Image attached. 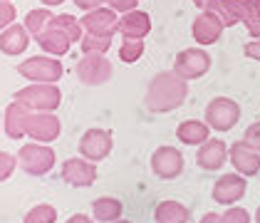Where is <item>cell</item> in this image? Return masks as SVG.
Returning a JSON list of instances; mask_svg holds the SVG:
<instances>
[{"mask_svg": "<svg viewBox=\"0 0 260 223\" xmlns=\"http://www.w3.org/2000/svg\"><path fill=\"white\" fill-rule=\"evenodd\" d=\"M114 223H132V221H124V218H119V221H114Z\"/></svg>", "mask_w": 260, "mask_h": 223, "instance_id": "44", "label": "cell"}, {"mask_svg": "<svg viewBox=\"0 0 260 223\" xmlns=\"http://www.w3.org/2000/svg\"><path fill=\"white\" fill-rule=\"evenodd\" d=\"M191 35H193V40L199 42L201 47H208V45L218 42V38L223 35V22L213 13L203 10V13H199V18L193 20V25H191Z\"/></svg>", "mask_w": 260, "mask_h": 223, "instance_id": "18", "label": "cell"}, {"mask_svg": "<svg viewBox=\"0 0 260 223\" xmlns=\"http://www.w3.org/2000/svg\"><path fill=\"white\" fill-rule=\"evenodd\" d=\"M0 132H3V112H0Z\"/></svg>", "mask_w": 260, "mask_h": 223, "instance_id": "43", "label": "cell"}, {"mask_svg": "<svg viewBox=\"0 0 260 223\" xmlns=\"http://www.w3.org/2000/svg\"><path fill=\"white\" fill-rule=\"evenodd\" d=\"M211 137V126L201 119H186L176 126V139L186 146H201Z\"/></svg>", "mask_w": 260, "mask_h": 223, "instance_id": "21", "label": "cell"}, {"mask_svg": "<svg viewBox=\"0 0 260 223\" xmlns=\"http://www.w3.org/2000/svg\"><path fill=\"white\" fill-rule=\"evenodd\" d=\"M243 3H245V0H243Z\"/></svg>", "mask_w": 260, "mask_h": 223, "instance_id": "45", "label": "cell"}, {"mask_svg": "<svg viewBox=\"0 0 260 223\" xmlns=\"http://www.w3.org/2000/svg\"><path fill=\"white\" fill-rule=\"evenodd\" d=\"M199 223H225V218L220 216V213H213V211H208V213H203V218Z\"/></svg>", "mask_w": 260, "mask_h": 223, "instance_id": "37", "label": "cell"}, {"mask_svg": "<svg viewBox=\"0 0 260 223\" xmlns=\"http://www.w3.org/2000/svg\"><path fill=\"white\" fill-rule=\"evenodd\" d=\"M67 223H94V218H89V216H84V213H72Z\"/></svg>", "mask_w": 260, "mask_h": 223, "instance_id": "38", "label": "cell"}, {"mask_svg": "<svg viewBox=\"0 0 260 223\" xmlns=\"http://www.w3.org/2000/svg\"><path fill=\"white\" fill-rule=\"evenodd\" d=\"M228 162V146L220 139H206L196 151V166L203 171H218L223 169V164Z\"/></svg>", "mask_w": 260, "mask_h": 223, "instance_id": "16", "label": "cell"}, {"mask_svg": "<svg viewBox=\"0 0 260 223\" xmlns=\"http://www.w3.org/2000/svg\"><path fill=\"white\" fill-rule=\"evenodd\" d=\"M245 191H248V179L240 176L238 171H233V174H223L220 179H216L211 196L220 206H236L245 196Z\"/></svg>", "mask_w": 260, "mask_h": 223, "instance_id": "9", "label": "cell"}, {"mask_svg": "<svg viewBox=\"0 0 260 223\" xmlns=\"http://www.w3.org/2000/svg\"><path fill=\"white\" fill-rule=\"evenodd\" d=\"M50 27H55V30H62L67 38L72 42H77L84 38V27H82V22L75 18V15H67V13H62V15H55L52 20H50Z\"/></svg>", "mask_w": 260, "mask_h": 223, "instance_id": "24", "label": "cell"}, {"mask_svg": "<svg viewBox=\"0 0 260 223\" xmlns=\"http://www.w3.org/2000/svg\"><path fill=\"white\" fill-rule=\"evenodd\" d=\"M60 129H62V124L52 112H32L30 124H27V137L32 142L50 144L60 137Z\"/></svg>", "mask_w": 260, "mask_h": 223, "instance_id": "13", "label": "cell"}, {"mask_svg": "<svg viewBox=\"0 0 260 223\" xmlns=\"http://www.w3.org/2000/svg\"><path fill=\"white\" fill-rule=\"evenodd\" d=\"M13 100L25 104L32 112H55L62 104V92L57 84H50V82H30L27 87L13 94Z\"/></svg>", "mask_w": 260, "mask_h": 223, "instance_id": "2", "label": "cell"}, {"mask_svg": "<svg viewBox=\"0 0 260 223\" xmlns=\"http://www.w3.org/2000/svg\"><path fill=\"white\" fill-rule=\"evenodd\" d=\"M253 15H260V0H253Z\"/></svg>", "mask_w": 260, "mask_h": 223, "instance_id": "41", "label": "cell"}, {"mask_svg": "<svg viewBox=\"0 0 260 223\" xmlns=\"http://www.w3.org/2000/svg\"><path fill=\"white\" fill-rule=\"evenodd\" d=\"M144 55V40H121L119 60L126 65H134Z\"/></svg>", "mask_w": 260, "mask_h": 223, "instance_id": "28", "label": "cell"}, {"mask_svg": "<svg viewBox=\"0 0 260 223\" xmlns=\"http://www.w3.org/2000/svg\"><path fill=\"white\" fill-rule=\"evenodd\" d=\"M240 119V104L231 97H216L206 107V124L213 132H231Z\"/></svg>", "mask_w": 260, "mask_h": 223, "instance_id": "5", "label": "cell"}, {"mask_svg": "<svg viewBox=\"0 0 260 223\" xmlns=\"http://www.w3.org/2000/svg\"><path fill=\"white\" fill-rule=\"evenodd\" d=\"M80 45H82V55H92V52L107 55L109 47H112V38H102V35H89V33H84V38L80 40Z\"/></svg>", "mask_w": 260, "mask_h": 223, "instance_id": "27", "label": "cell"}, {"mask_svg": "<svg viewBox=\"0 0 260 223\" xmlns=\"http://www.w3.org/2000/svg\"><path fill=\"white\" fill-rule=\"evenodd\" d=\"M15 5L10 3V0H0V33L8 27V25H13L15 22Z\"/></svg>", "mask_w": 260, "mask_h": 223, "instance_id": "30", "label": "cell"}, {"mask_svg": "<svg viewBox=\"0 0 260 223\" xmlns=\"http://www.w3.org/2000/svg\"><path fill=\"white\" fill-rule=\"evenodd\" d=\"M55 151L40 142H27L20 146L18 151V166L27 176H47L52 169H55Z\"/></svg>", "mask_w": 260, "mask_h": 223, "instance_id": "3", "label": "cell"}, {"mask_svg": "<svg viewBox=\"0 0 260 223\" xmlns=\"http://www.w3.org/2000/svg\"><path fill=\"white\" fill-rule=\"evenodd\" d=\"M104 5L107 8H112L114 13H132V10H137V5H139V0H104Z\"/></svg>", "mask_w": 260, "mask_h": 223, "instance_id": "33", "label": "cell"}, {"mask_svg": "<svg viewBox=\"0 0 260 223\" xmlns=\"http://www.w3.org/2000/svg\"><path fill=\"white\" fill-rule=\"evenodd\" d=\"M80 22H82V27H84V33H89V35L112 38L114 33H119V18H117V13H114L112 8H107V5L84 13V18H82Z\"/></svg>", "mask_w": 260, "mask_h": 223, "instance_id": "11", "label": "cell"}, {"mask_svg": "<svg viewBox=\"0 0 260 223\" xmlns=\"http://www.w3.org/2000/svg\"><path fill=\"white\" fill-rule=\"evenodd\" d=\"M228 162L233 164V169L245 179L260 174V154L245 142H236L233 146H228Z\"/></svg>", "mask_w": 260, "mask_h": 223, "instance_id": "15", "label": "cell"}, {"mask_svg": "<svg viewBox=\"0 0 260 223\" xmlns=\"http://www.w3.org/2000/svg\"><path fill=\"white\" fill-rule=\"evenodd\" d=\"M60 176L67 186L89 188L92 183L97 181V166H94V162H87V159H82V156H77V159H67V162L62 164Z\"/></svg>", "mask_w": 260, "mask_h": 223, "instance_id": "12", "label": "cell"}, {"mask_svg": "<svg viewBox=\"0 0 260 223\" xmlns=\"http://www.w3.org/2000/svg\"><path fill=\"white\" fill-rule=\"evenodd\" d=\"M32 117V109H27L20 102H10L5 107V114H3V132L8 139H22L27 137V124Z\"/></svg>", "mask_w": 260, "mask_h": 223, "instance_id": "14", "label": "cell"}, {"mask_svg": "<svg viewBox=\"0 0 260 223\" xmlns=\"http://www.w3.org/2000/svg\"><path fill=\"white\" fill-rule=\"evenodd\" d=\"M223 218H225V223H250V213L240 206H228Z\"/></svg>", "mask_w": 260, "mask_h": 223, "instance_id": "31", "label": "cell"}, {"mask_svg": "<svg viewBox=\"0 0 260 223\" xmlns=\"http://www.w3.org/2000/svg\"><path fill=\"white\" fill-rule=\"evenodd\" d=\"M193 5L199 8L201 13H203V10H208V5H211V0H193Z\"/></svg>", "mask_w": 260, "mask_h": 223, "instance_id": "39", "label": "cell"}, {"mask_svg": "<svg viewBox=\"0 0 260 223\" xmlns=\"http://www.w3.org/2000/svg\"><path fill=\"white\" fill-rule=\"evenodd\" d=\"M55 221H57V208L50 206V203L32 206V208L25 213V218H22V223H55Z\"/></svg>", "mask_w": 260, "mask_h": 223, "instance_id": "26", "label": "cell"}, {"mask_svg": "<svg viewBox=\"0 0 260 223\" xmlns=\"http://www.w3.org/2000/svg\"><path fill=\"white\" fill-rule=\"evenodd\" d=\"M15 166H18V156H13V154H8V151H0V183L8 181V179L13 176Z\"/></svg>", "mask_w": 260, "mask_h": 223, "instance_id": "29", "label": "cell"}, {"mask_svg": "<svg viewBox=\"0 0 260 223\" xmlns=\"http://www.w3.org/2000/svg\"><path fill=\"white\" fill-rule=\"evenodd\" d=\"M80 10H84V13H89V10H94V8H102L104 5V0H72Z\"/></svg>", "mask_w": 260, "mask_h": 223, "instance_id": "36", "label": "cell"}, {"mask_svg": "<svg viewBox=\"0 0 260 223\" xmlns=\"http://www.w3.org/2000/svg\"><path fill=\"white\" fill-rule=\"evenodd\" d=\"M42 8H55V5H62L64 0H40Z\"/></svg>", "mask_w": 260, "mask_h": 223, "instance_id": "40", "label": "cell"}, {"mask_svg": "<svg viewBox=\"0 0 260 223\" xmlns=\"http://www.w3.org/2000/svg\"><path fill=\"white\" fill-rule=\"evenodd\" d=\"M243 25H245V30H248V35H250L253 40H260V15L248 18V20L243 22Z\"/></svg>", "mask_w": 260, "mask_h": 223, "instance_id": "34", "label": "cell"}, {"mask_svg": "<svg viewBox=\"0 0 260 223\" xmlns=\"http://www.w3.org/2000/svg\"><path fill=\"white\" fill-rule=\"evenodd\" d=\"M255 223H260V206H258V211H255Z\"/></svg>", "mask_w": 260, "mask_h": 223, "instance_id": "42", "label": "cell"}, {"mask_svg": "<svg viewBox=\"0 0 260 223\" xmlns=\"http://www.w3.org/2000/svg\"><path fill=\"white\" fill-rule=\"evenodd\" d=\"M211 70V55L201 47H188L181 50L174 60V72L179 75L181 80H199L206 72Z\"/></svg>", "mask_w": 260, "mask_h": 223, "instance_id": "8", "label": "cell"}, {"mask_svg": "<svg viewBox=\"0 0 260 223\" xmlns=\"http://www.w3.org/2000/svg\"><path fill=\"white\" fill-rule=\"evenodd\" d=\"M186 97H188V82L181 80L179 75L171 70V72L154 75V80L149 82V87H146L144 104H146L149 112L166 114V112L179 109Z\"/></svg>", "mask_w": 260, "mask_h": 223, "instance_id": "1", "label": "cell"}, {"mask_svg": "<svg viewBox=\"0 0 260 223\" xmlns=\"http://www.w3.org/2000/svg\"><path fill=\"white\" fill-rule=\"evenodd\" d=\"M112 146H114V137L109 129H100V126H92L82 134L80 144V156L87 159V162H104L109 154H112Z\"/></svg>", "mask_w": 260, "mask_h": 223, "instance_id": "7", "label": "cell"}, {"mask_svg": "<svg viewBox=\"0 0 260 223\" xmlns=\"http://www.w3.org/2000/svg\"><path fill=\"white\" fill-rule=\"evenodd\" d=\"M55 15L50 13V8H35V10H30L27 15H25V27H27V33L35 38V35H40L42 30H47L50 27V20H52Z\"/></svg>", "mask_w": 260, "mask_h": 223, "instance_id": "25", "label": "cell"}, {"mask_svg": "<svg viewBox=\"0 0 260 223\" xmlns=\"http://www.w3.org/2000/svg\"><path fill=\"white\" fill-rule=\"evenodd\" d=\"M243 52H245V57L260 62V40H250L245 47H243Z\"/></svg>", "mask_w": 260, "mask_h": 223, "instance_id": "35", "label": "cell"}, {"mask_svg": "<svg viewBox=\"0 0 260 223\" xmlns=\"http://www.w3.org/2000/svg\"><path fill=\"white\" fill-rule=\"evenodd\" d=\"M151 171L164 181L179 179L183 174V154L176 146H159L151 154Z\"/></svg>", "mask_w": 260, "mask_h": 223, "instance_id": "10", "label": "cell"}, {"mask_svg": "<svg viewBox=\"0 0 260 223\" xmlns=\"http://www.w3.org/2000/svg\"><path fill=\"white\" fill-rule=\"evenodd\" d=\"M243 142L248 144V146H253L255 151L260 154V119L258 122H253L248 129H245V134H243Z\"/></svg>", "mask_w": 260, "mask_h": 223, "instance_id": "32", "label": "cell"}, {"mask_svg": "<svg viewBox=\"0 0 260 223\" xmlns=\"http://www.w3.org/2000/svg\"><path fill=\"white\" fill-rule=\"evenodd\" d=\"M154 221L156 223H188L191 211L179 201H161L154 208Z\"/></svg>", "mask_w": 260, "mask_h": 223, "instance_id": "23", "label": "cell"}, {"mask_svg": "<svg viewBox=\"0 0 260 223\" xmlns=\"http://www.w3.org/2000/svg\"><path fill=\"white\" fill-rule=\"evenodd\" d=\"M124 213V203L114 196H100L92 201V218L100 223H114Z\"/></svg>", "mask_w": 260, "mask_h": 223, "instance_id": "22", "label": "cell"}, {"mask_svg": "<svg viewBox=\"0 0 260 223\" xmlns=\"http://www.w3.org/2000/svg\"><path fill=\"white\" fill-rule=\"evenodd\" d=\"M30 42H32V35L27 33V27L20 25V22H13L0 33V52L10 55V57H18L30 47Z\"/></svg>", "mask_w": 260, "mask_h": 223, "instance_id": "17", "label": "cell"}, {"mask_svg": "<svg viewBox=\"0 0 260 223\" xmlns=\"http://www.w3.org/2000/svg\"><path fill=\"white\" fill-rule=\"evenodd\" d=\"M119 33L124 40H144L151 33V18L144 10H132L119 18Z\"/></svg>", "mask_w": 260, "mask_h": 223, "instance_id": "19", "label": "cell"}, {"mask_svg": "<svg viewBox=\"0 0 260 223\" xmlns=\"http://www.w3.org/2000/svg\"><path fill=\"white\" fill-rule=\"evenodd\" d=\"M18 72L30 82L57 84V80H62V75H64V67L52 55H35V57H27L25 62H20L18 65Z\"/></svg>", "mask_w": 260, "mask_h": 223, "instance_id": "4", "label": "cell"}, {"mask_svg": "<svg viewBox=\"0 0 260 223\" xmlns=\"http://www.w3.org/2000/svg\"><path fill=\"white\" fill-rule=\"evenodd\" d=\"M35 42L40 45V50L45 55H52V57L67 55L70 47H72V40L62 30H55V27H47V30H42L40 35H35Z\"/></svg>", "mask_w": 260, "mask_h": 223, "instance_id": "20", "label": "cell"}, {"mask_svg": "<svg viewBox=\"0 0 260 223\" xmlns=\"http://www.w3.org/2000/svg\"><path fill=\"white\" fill-rule=\"evenodd\" d=\"M75 72H77V80L82 84H89V87H100V84H107L114 75V67L112 62L107 60V55H82V60L75 65Z\"/></svg>", "mask_w": 260, "mask_h": 223, "instance_id": "6", "label": "cell"}]
</instances>
